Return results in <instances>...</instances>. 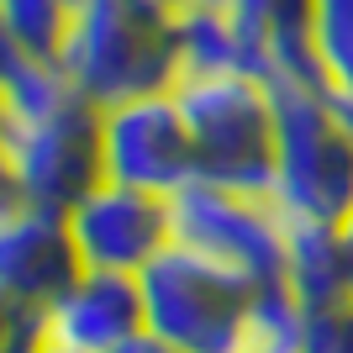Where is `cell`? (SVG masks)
<instances>
[{"label": "cell", "instance_id": "obj_9", "mask_svg": "<svg viewBox=\"0 0 353 353\" xmlns=\"http://www.w3.org/2000/svg\"><path fill=\"white\" fill-rule=\"evenodd\" d=\"M79 274L69 221L53 206L11 201L0 211V306L48 311Z\"/></svg>", "mask_w": 353, "mask_h": 353}, {"label": "cell", "instance_id": "obj_13", "mask_svg": "<svg viewBox=\"0 0 353 353\" xmlns=\"http://www.w3.org/2000/svg\"><path fill=\"white\" fill-rule=\"evenodd\" d=\"M69 0H0V27H6V53L59 63L63 32H69Z\"/></svg>", "mask_w": 353, "mask_h": 353}, {"label": "cell", "instance_id": "obj_15", "mask_svg": "<svg viewBox=\"0 0 353 353\" xmlns=\"http://www.w3.org/2000/svg\"><path fill=\"white\" fill-rule=\"evenodd\" d=\"M117 353H185V348H174L169 338H159V332H148V327H143V332H132Z\"/></svg>", "mask_w": 353, "mask_h": 353}, {"label": "cell", "instance_id": "obj_17", "mask_svg": "<svg viewBox=\"0 0 353 353\" xmlns=\"http://www.w3.org/2000/svg\"><path fill=\"white\" fill-rule=\"evenodd\" d=\"M343 232H348V248H353V216H348V221H343Z\"/></svg>", "mask_w": 353, "mask_h": 353}, {"label": "cell", "instance_id": "obj_5", "mask_svg": "<svg viewBox=\"0 0 353 353\" xmlns=\"http://www.w3.org/2000/svg\"><path fill=\"white\" fill-rule=\"evenodd\" d=\"M137 290H143L148 332L169 338L185 353H243L259 290H269V285H253L206 253L169 243L137 274Z\"/></svg>", "mask_w": 353, "mask_h": 353}, {"label": "cell", "instance_id": "obj_11", "mask_svg": "<svg viewBox=\"0 0 353 353\" xmlns=\"http://www.w3.org/2000/svg\"><path fill=\"white\" fill-rule=\"evenodd\" d=\"M280 285L301 301V311H322L353 295V248L338 221L285 216V264Z\"/></svg>", "mask_w": 353, "mask_h": 353}, {"label": "cell", "instance_id": "obj_3", "mask_svg": "<svg viewBox=\"0 0 353 353\" xmlns=\"http://www.w3.org/2000/svg\"><path fill=\"white\" fill-rule=\"evenodd\" d=\"M274 185L269 201L301 221L353 216V117L322 79H274Z\"/></svg>", "mask_w": 353, "mask_h": 353}, {"label": "cell", "instance_id": "obj_2", "mask_svg": "<svg viewBox=\"0 0 353 353\" xmlns=\"http://www.w3.org/2000/svg\"><path fill=\"white\" fill-rule=\"evenodd\" d=\"M59 69L101 111L137 101V95L174 90L179 79L174 11L163 0H74Z\"/></svg>", "mask_w": 353, "mask_h": 353}, {"label": "cell", "instance_id": "obj_10", "mask_svg": "<svg viewBox=\"0 0 353 353\" xmlns=\"http://www.w3.org/2000/svg\"><path fill=\"white\" fill-rule=\"evenodd\" d=\"M48 343L69 353H117L121 343L143 332V290L137 274H101L79 269L74 285L43 311Z\"/></svg>", "mask_w": 353, "mask_h": 353}, {"label": "cell", "instance_id": "obj_18", "mask_svg": "<svg viewBox=\"0 0 353 353\" xmlns=\"http://www.w3.org/2000/svg\"><path fill=\"white\" fill-rule=\"evenodd\" d=\"M43 353H69V348H53V343H48V348H43Z\"/></svg>", "mask_w": 353, "mask_h": 353}, {"label": "cell", "instance_id": "obj_16", "mask_svg": "<svg viewBox=\"0 0 353 353\" xmlns=\"http://www.w3.org/2000/svg\"><path fill=\"white\" fill-rule=\"evenodd\" d=\"M163 6H169V11H185V6H190V0H163Z\"/></svg>", "mask_w": 353, "mask_h": 353}, {"label": "cell", "instance_id": "obj_7", "mask_svg": "<svg viewBox=\"0 0 353 353\" xmlns=\"http://www.w3.org/2000/svg\"><path fill=\"white\" fill-rule=\"evenodd\" d=\"M101 179L163 195V201L179 195L190 179H201L195 143H190V127H185L174 90L137 95V101L101 111Z\"/></svg>", "mask_w": 353, "mask_h": 353}, {"label": "cell", "instance_id": "obj_6", "mask_svg": "<svg viewBox=\"0 0 353 353\" xmlns=\"http://www.w3.org/2000/svg\"><path fill=\"white\" fill-rule=\"evenodd\" d=\"M169 227H174V243L216 259L221 269H232L253 285H280L285 211L269 195L190 179L179 195H169Z\"/></svg>", "mask_w": 353, "mask_h": 353}, {"label": "cell", "instance_id": "obj_1", "mask_svg": "<svg viewBox=\"0 0 353 353\" xmlns=\"http://www.w3.org/2000/svg\"><path fill=\"white\" fill-rule=\"evenodd\" d=\"M0 169L11 201L53 211H69L90 185H101V105L85 101L59 63L6 53Z\"/></svg>", "mask_w": 353, "mask_h": 353}, {"label": "cell", "instance_id": "obj_8", "mask_svg": "<svg viewBox=\"0 0 353 353\" xmlns=\"http://www.w3.org/2000/svg\"><path fill=\"white\" fill-rule=\"evenodd\" d=\"M63 221H69L79 269H101V274H143L174 243L169 201L132 190V185H117V179L90 185L63 211Z\"/></svg>", "mask_w": 353, "mask_h": 353}, {"label": "cell", "instance_id": "obj_4", "mask_svg": "<svg viewBox=\"0 0 353 353\" xmlns=\"http://www.w3.org/2000/svg\"><path fill=\"white\" fill-rule=\"evenodd\" d=\"M174 101L211 185L269 195L274 185V90L259 74H179Z\"/></svg>", "mask_w": 353, "mask_h": 353}, {"label": "cell", "instance_id": "obj_12", "mask_svg": "<svg viewBox=\"0 0 353 353\" xmlns=\"http://www.w3.org/2000/svg\"><path fill=\"white\" fill-rule=\"evenodd\" d=\"M311 48L322 85L353 117V0H311Z\"/></svg>", "mask_w": 353, "mask_h": 353}, {"label": "cell", "instance_id": "obj_14", "mask_svg": "<svg viewBox=\"0 0 353 353\" xmlns=\"http://www.w3.org/2000/svg\"><path fill=\"white\" fill-rule=\"evenodd\" d=\"M306 353H353V295L338 306L306 311Z\"/></svg>", "mask_w": 353, "mask_h": 353}]
</instances>
